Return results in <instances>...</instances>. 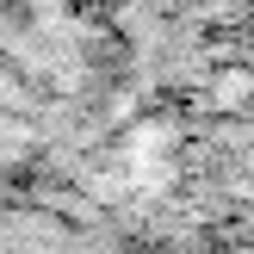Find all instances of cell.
Instances as JSON below:
<instances>
[{
  "label": "cell",
  "mask_w": 254,
  "mask_h": 254,
  "mask_svg": "<svg viewBox=\"0 0 254 254\" xmlns=\"http://www.w3.org/2000/svg\"><path fill=\"white\" fill-rule=\"evenodd\" d=\"M0 254H99L68 217L0 192Z\"/></svg>",
  "instance_id": "1"
},
{
  "label": "cell",
  "mask_w": 254,
  "mask_h": 254,
  "mask_svg": "<svg viewBox=\"0 0 254 254\" xmlns=\"http://www.w3.org/2000/svg\"><path fill=\"white\" fill-rule=\"evenodd\" d=\"M136 254H168V248H136Z\"/></svg>",
  "instance_id": "2"
}]
</instances>
